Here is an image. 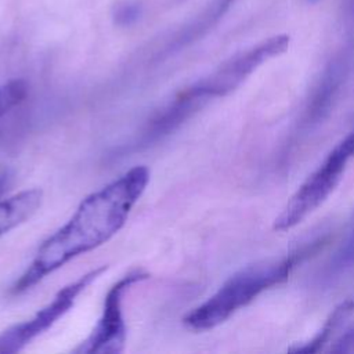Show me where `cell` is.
Here are the masks:
<instances>
[{
    "label": "cell",
    "mask_w": 354,
    "mask_h": 354,
    "mask_svg": "<svg viewBox=\"0 0 354 354\" xmlns=\"http://www.w3.org/2000/svg\"><path fill=\"white\" fill-rule=\"evenodd\" d=\"M149 176L147 166H134L86 196L72 217L40 245L30 264L11 286V293L29 290L75 257L101 246L118 234L144 194Z\"/></svg>",
    "instance_id": "obj_1"
},
{
    "label": "cell",
    "mask_w": 354,
    "mask_h": 354,
    "mask_svg": "<svg viewBox=\"0 0 354 354\" xmlns=\"http://www.w3.org/2000/svg\"><path fill=\"white\" fill-rule=\"evenodd\" d=\"M306 254L308 249H301L285 257L267 259L241 268L207 300L191 310L183 319L184 325L192 330H209L221 325L260 293L286 281Z\"/></svg>",
    "instance_id": "obj_2"
},
{
    "label": "cell",
    "mask_w": 354,
    "mask_h": 354,
    "mask_svg": "<svg viewBox=\"0 0 354 354\" xmlns=\"http://www.w3.org/2000/svg\"><path fill=\"white\" fill-rule=\"evenodd\" d=\"M350 159V153L337 142L286 202L274 220V230H290L315 212L339 185Z\"/></svg>",
    "instance_id": "obj_3"
},
{
    "label": "cell",
    "mask_w": 354,
    "mask_h": 354,
    "mask_svg": "<svg viewBox=\"0 0 354 354\" xmlns=\"http://www.w3.org/2000/svg\"><path fill=\"white\" fill-rule=\"evenodd\" d=\"M288 35H275L263 41L230 57L213 72L189 86V88L210 101L212 98L224 97L236 90L260 65L268 59L285 53L289 47Z\"/></svg>",
    "instance_id": "obj_4"
},
{
    "label": "cell",
    "mask_w": 354,
    "mask_h": 354,
    "mask_svg": "<svg viewBox=\"0 0 354 354\" xmlns=\"http://www.w3.org/2000/svg\"><path fill=\"white\" fill-rule=\"evenodd\" d=\"M106 268V266H100L94 270H90L76 281L59 289L53 300L40 311H37L32 318L3 330L0 333V354H12L21 351L33 339L51 328L73 307L79 295L98 277H101Z\"/></svg>",
    "instance_id": "obj_5"
},
{
    "label": "cell",
    "mask_w": 354,
    "mask_h": 354,
    "mask_svg": "<svg viewBox=\"0 0 354 354\" xmlns=\"http://www.w3.org/2000/svg\"><path fill=\"white\" fill-rule=\"evenodd\" d=\"M149 278L141 270H133L118 279L106 292L102 313L90 335L73 350L79 354H118L124 350L127 329L123 318V297L137 282Z\"/></svg>",
    "instance_id": "obj_6"
},
{
    "label": "cell",
    "mask_w": 354,
    "mask_h": 354,
    "mask_svg": "<svg viewBox=\"0 0 354 354\" xmlns=\"http://www.w3.org/2000/svg\"><path fill=\"white\" fill-rule=\"evenodd\" d=\"M353 64H354V35L350 37L346 46L342 50H339L333 55V58L328 62L315 87L313 88L303 113V123L306 126L318 123L325 116L332 102L337 97L346 79L348 77Z\"/></svg>",
    "instance_id": "obj_7"
},
{
    "label": "cell",
    "mask_w": 354,
    "mask_h": 354,
    "mask_svg": "<svg viewBox=\"0 0 354 354\" xmlns=\"http://www.w3.org/2000/svg\"><path fill=\"white\" fill-rule=\"evenodd\" d=\"M206 102L207 100L195 94L189 87L181 90L148 122L140 136V142L149 144L170 134Z\"/></svg>",
    "instance_id": "obj_8"
},
{
    "label": "cell",
    "mask_w": 354,
    "mask_h": 354,
    "mask_svg": "<svg viewBox=\"0 0 354 354\" xmlns=\"http://www.w3.org/2000/svg\"><path fill=\"white\" fill-rule=\"evenodd\" d=\"M238 0H210L187 25H184L170 43L169 50L181 48L206 35L230 11Z\"/></svg>",
    "instance_id": "obj_9"
},
{
    "label": "cell",
    "mask_w": 354,
    "mask_h": 354,
    "mask_svg": "<svg viewBox=\"0 0 354 354\" xmlns=\"http://www.w3.org/2000/svg\"><path fill=\"white\" fill-rule=\"evenodd\" d=\"M43 191L24 189L6 199H0V236L29 220L40 207Z\"/></svg>",
    "instance_id": "obj_10"
},
{
    "label": "cell",
    "mask_w": 354,
    "mask_h": 354,
    "mask_svg": "<svg viewBox=\"0 0 354 354\" xmlns=\"http://www.w3.org/2000/svg\"><path fill=\"white\" fill-rule=\"evenodd\" d=\"M354 313V300H344L339 306L335 307V310L329 314L328 319L322 325L318 333L315 336L303 343L301 346H296L289 348V351L295 353H317L319 351L330 339L332 336L340 329V326L350 318V315Z\"/></svg>",
    "instance_id": "obj_11"
},
{
    "label": "cell",
    "mask_w": 354,
    "mask_h": 354,
    "mask_svg": "<svg viewBox=\"0 0 354 354\" xmlns=\"http://www.w3.org/2000/svg\"><path fill=\"white\" fill-rule=\"evenodd\" d=\"M29 86L24 79H12L0 86V119L25 101Z\"/></svg>",
    "instance_id": "obj_12"
},
{
    "label": "cell",
    "mask_w": 354,
    "mask_h": 354,
    "mask_svg": "<svg viewBox=\"0 0 354 354\" xmlns=\"http://www.w3.org/2000/svg\"><path fill=\"white\" fill-rule=\"evenodd\" d=\"M354 263V214L346 231V235L330 260V271L340 272Z\"/></svg>",
    "instance_id": "obj_13"
},
{
    "label": "cell",
    "mask_w": 354,
    "mask_h": 354,
    "mask_svg": "<svg viewBox=\"0 0 354 354\" xmlns=\"http://www.w3.org/2000/svg\"><path fill=\"white\" fill-rule=\"evenodd\" d=\"M332 353H354V326L347 329L339 336V339L330 346Z\"/></svg>",
    "instance_id": "obj_14"
},
{
    "label": "cell",
    "mask_w": 354,
    "mask_h": 354,
    "mask_svg": "<svg viewBox=\"0 0 354 354\" xmlns=\"http://www.w3.org/2000/svg\"><path fill=\"white\" fill-rule=\"evenodd\" d=\"M10 178H11V176L8 171H4L0 174V199H1L3 194L7 191V187L10 185Z\"/></svg>",
    "instance_id": "obj_15"
},
{
    "label": "cell",
    "mask_w": 354,
    "mask_h": 354,
    "mask_svg": "<svg viewBox=\"0 0 354 354\" xmlns=\"http://www.w3.org/2000/svg\"><path fill=\"white\" fill-rule=\"evenodd\" d=\"M308 1H311V3H314V1H317V0H308Z\"/></svg>",
    "instance_id": "obj_16"
}]
</instances>
